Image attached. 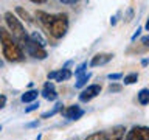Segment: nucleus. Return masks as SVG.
<instances>
[{"instance_id": "nucleus-1", "label": "nucleus", "mask_w": 149, "mask_h": 140, "mask_svg": "<svg viewBox=\"0 0 149 140\" xmlns=\"http://www.w3.org/2000/svg\"><path fill=\"white\" fill-rule=\"evenodd\" d=\"M36 19L45 28V31L53 37V39H62L68 31V14L67 13H56L50 14L47 11H36Z\"/></svg>"}, {"instance_id": "nucleus-2", "label": "nucleus", "mask_w": 149, "mask_h": 140, "mask_svg": "<svg viewBox=\"0 0 149 140\" xmlns=\"http://www.w3.org/2000/svg\"><path fill=\"white\" fill-rule=\"evenodd\" d=\"M0 44H2V53L8 62H22L25 59L23 48L17 44L5 27H0Z\"/></svg>"}, {"instance_id": "nucleus-3", "label": "nucleus", "mask_w": 149, "mask_h": 140, "mask_svg": "<svg viewBox=\"0 0 149 140\" xmlns=\"http://www.w3.org/2000/svg\"><path fill=\"white\" fill-rule=\"evenodd\" d=\"M3 20H5V23H6L8 33L14 37V39H16L17 44L22 47L23 42H25V39L28 37V33L25 31L23 23L17 19L16 14H13V11H6V13H5L3 14Z\"/></svg>"}, {"instance_id": "nucleus-4", "label": "nucleus", "mask_w": 149, "mask_h": 140, "mask_svg": "<svg viewBox=\"0 0 149 140\" xmlns=\"http://www.w3.org/2000/svg\"><path fill=\"white\" fill-rule=\"evenodd\" d=\"M22 48H25V51L28 53V56H31V58L34 59H39V61H44L47 56H48V53H47L45 47H42L39 44H36L34 41L30 39V36L25 39V42H23Z\"/></svg>"}, {"instance_id": "nucleus-5", "label": "nucleus", "mask_w": 149, "mask_h": 140, "mask_svg": "<svg viewBox=\"0 0 149 140\" xmlns=\"http://www.w3.org/2000/svg\"><path fill=\"white\" fill-rule=\"evenodd\" d=\"M123 140H149V129L148 126H132Z\"/></svg>"}, {"instance_id": "nucleus-6", "label": "nucleus", "mask_w": 149, "mask_h": 140, "mask_svg": "<svg viewBox=\"0 0 149 140\" xmlns=\"http://www.w3.org/2000/svg\"><path fill=\"white\" fill-rule=\"evenodd\" d=\"M101 93V86L100 84H90V86H86L79 93V101L81 103H88L92 101L93 98H96Z\"/></svg>"}, {"instance_id": "nucleus-7", "label": "nucleus", "mask_w": 149, "mask_h": 140, "mask_svg": "<svg viewBox=\"0 0 149 140\" xmlns=\"http://www.w3.org/2000/svg\"><path fill=\"white\" fill-rule=\"evenodd\" d=\"M61 114L64 115V118L76 121V120H79L84 114H86V111H84L79 104H72V106H68V107H64V109L61 111Z\"/></svg>"}, {"instance_id": "nucleus-8", "label": "nucleus", "mask_w": 149, "mask_h": 140, "mask_svg": "<svg viewBox=\"0 0 149 140\" xmlns=\"http://www.w3.org/2000/svg\"><path fill=\"white\" fill-rule=\"evenodd\" d=\"M73 76V72L70 69H59V70H53V72H48L47 78L48 81H58V83H62V81H67Z\"/></svg>"}, {"instance_id": "nucleus-9", "label": "nucleus", "mask_w": 149, "mask_h": 140, "mask_svg": "<svg viewBox=\"0 0 149 140\" xmlns=\"http://www.w3.org/2000/svg\"><path fill=\"white\" fill-rule=\"evenodd\" d=\"M113 53H96L93 58L90 59V62L88 65L90 67H98V65H106L107 62H110L112 59H113Z\"/></svg>"}, {"instance_id": "nucleus-10", "label": "nucleus", "mask_w": 149, "mask_h": 140, "mask_svg": "<svg viewBox=\"0 0 149 140\" xmlns=\"http://www.w3.org/2000/svg\"><path fill=\"white\" fill-rule=\"evenodd\" d=\"M39 93H42V97L48 101H56V98H58V92L54 89V83H51V81H47L44 84L42 92H39Z\"/></svg>"}, {"instance_id": "nucleus-11", "label": "nucleus", "mask_w": 149, "mask_h": 140, "mask_svg": "<svg viewBox=\"0 0 149 140\" xmlns=\"http://www.w3.org/2000/svg\"><path fill=\"white\" fill-rule=\"evenodd\" d=\"M126 135L124 126H115L110 131H106V140H123Z\"/></svg>"}, {"instance_id": "nucleus-12", "label": "nucleus", "mask_w": 149, "mask_h": 140, "mask_svg": "<svg viewBox=\"0 0 149 140\" xmlns=\"http://www.w3.org/2000/svg\"><path fill=\"white\" fill-rule=\"evenodd\" d=\"M16 14L19 16L17 19H19L20 22L23 20V22L30 23V25H31V23H34V19H33V16H31V14L26 11L25 8H22V6H16Z\"/></svg>"}, {"instance_id": "nucleus-13", "label": "nucleus", "mask_w": 149, "mask_h": 140, "mask_svg": "<svg viewBox=\"0 0 149 140\" xmlns=\"http://www.w3.org/2000/svg\"><path fill=\"white\" fill-rule=\"evenodd\" d=\"M37 97H39V90H37V89H30V90H26L25 93H22L20 101L22 103H33V101L37 100Z\"/></svg>"}, {"instance_id": "nucleus-14", "label": "nucleus", "mask_w": 149, "mask_h": 140, "mask_svg": "<svg viewBox=\"0 0 149 140\" xmlns=\"http://www.w3.org/2000/svg\"><path fill=\"white\" fill-rule=\"evenodd\" d=\"M62 109H64V104H62L61 101H58V103H56V104H54L53 107H51V109H48L47 112H44V114L40 115V118H42V120H45V118H50V117L56 115L58 112H61Z\"/></svg>"}, {"instance_id": "nucleus-15", "label": "nucleus", "mask_w": 149, "mask_h": 140, "mask_svg": "<svg viewBox=\"0 0 149 140\" xmlns=\"http://www.w3.org/2000/svg\"><path fill=\"white\" fill-rule=\"evenodd\" d=\"M90 78H92V73H90V72H88V73L86 72V73L79 75V76H76V83H74V87H76V89H81V90H82V89L87 86V81H88Z\"/></svg>"}, {"instance_id": "nucleus-16", "label": "nucleus", "mask_w": 149, "mask_h": 140, "mask_svg": "<svg viewBox=\"0 0 149 140\" xmlns=\"http://www.w3.org/2000/svg\"><path fill=\"white\" fill-rule=\"evenodd\" d=\"M137 100H138V103H140L141 106L149 104V89H148V87L141 89V90L137 93Z\"/></svg>"}, {"instance_id": "nucleus-17", "label": "nucleus", "mask_w": 149, "mask_h": 140, "mask_svg": "<svg viewBox=\"0 0 149 140\" xmlns=\"http://www.w3.org/2000/svg\"><path fill=\"white\" fill-rule=\"evenodd\" d=\"M28 36H30V39H31V41H34L36 44H39V45H42V47H45V45H47V41H45V37L42 36L39 31H31Z\"/></svg>"}, {"instance_id": "nucleus-18", "label": "nucleus", "mask_w": 149, "mask_h": 140, "mask_svg": "<svg viewBox=\"0 0 149 140\" xmlns=\"http://www.w3.org/2000/svg\"><path fill=\"white\" fill-rule=\"evenodd\" d=\"M137 81H138V73H129V75H126L124 79H123L124 86H130V84H135Z\"/></svg>"}, {"instance_id": "nucleus-19", "label": "nucleus", "mask_w": 149, "mask_h": 140, "mask_svg": "<svg viewBox=\"0 0 149 140\" xmlns=\"http://www.w3.org/2000/svg\"><path fill=\"white\" fill-rule=\"evenodd\" d=\"M87 65H88V62L87 61H84V62H81L76 67V70H74V76H79V75H82V73H86V69H87Z\"/></svg>"}, {"instance_id": "nucleus-20", "label": "nucleus", "mask_w": 149, "mask_h": 140, "mask_svg": "<svg viewBox=\"0 0 149 140\" xmlns=\"http://www.w3.org/2000/svg\"><path fill=\"white\" fill-rule=\"evenodd\" d=\"M110 93H116V92H121L123 90V84H118V83H112L110 86H109V89H107Z\"/></svg>"}, {"instance_id": "nucleus-21", "label": "nucleus", "mask_w": 149, "mask_h": 140, "mask_svg": "<svg viewBox=\"0 0 149 140\" xmlns=\"http://www.w3.org/2000/svg\"><path fill=\"white\" fill-rule=\"evenodd\" d=\"M39 101H33V103H30V106L28 107H25V114H31V112H34V111H37L39 109Z\"/></svg>"}, {"instance_id": "nucleus-22", "label": "nucleus", "mask_w": 149, "mask_h": 140, "mask_svg": "<svg viewBox=\"0 0 149 140\" xmlns=\"http://www.w3.org/2000/svg\"><path fill=\"white\" fill-rule=\"evenodd\" d=\"M123 78V73H109L107 75V79L110 81H116V79H121Z\"/></svg>"}, {"instance_id": "nucleus-23", "label": "nucleus", "mask_w": 149, "mask_h": 140, "mask_svg": "<svg viewBox=\"0 0 149 140\" xmlns=\"http://www.w3.org/2000/svg\"><path fill=\"white\" fill-rule=\"evenodd\" d=\"M141 31H143V28L138 27L137 31H135L134 34H132V37H130V42H135V41H137V37H140V34H141Z\"/></svg>"}, {"instance_id": "nucleus-24", "label": "nucleus", "mask_w": 149, "mask_h": 140, "mask_svg": "<svg viewBox=\"0 0 149 140\" xmlns=\"http://www.w3.org/2000/svg\"><path fill=\"white\" fill-rule=\"evenodd\" d=\"M5 106H6V97H5V95H0V111H2Z\"/></svg>"}, {"instance_id": "nucleus-25", "label": "nucleus", "mask_w": 149, "mask_h": 140, "mask_svg": "<svg viewBox=\"0 0 149 140\" xmlns=\"http://www.w3.org/2000/svg\"><path fill=\"white\" fill-rule=\"evenodd\" d=\"M148 42H149V37H148V36H143V37H141V45L144 47V48H148V45H149Z\"/></svg>"}, {"instance_id": "nucleus-26", "label": "nucleus", "mask_w": 149, "mask_h": 140, "mask_svg": "<svg viewBox=\"0 0 149 140\" xmlns=\"http://www.w3.org/2000/svg\"><path fill=\"white\" fill-rule=\"evenodd\" d=\"M36 126H39V120H34V121H31V123H26V128H36Z\"/></svg>"}, {"instance_id": "nucleus-27", "label": "nucleus", "mask_w": 149, "mask_h": 140, "mask_svg": "<svg viewBox=\"0 0 149 140\" xmlns=\"http://www.w3.org/2000/svg\"><path fill=\"white\" fill-rule=\"evenodd\" d=\"M61 3L62 5H76L78 2L76 0H61Z\"/></svg>"}, {"instance_id": "nucleus-28", "label": "nucleus", "mask_w": 149, "mask_h": 140, "mask_svg": "<svg viewBox=\"0 0 149 140\" xmlns=\"http://www.w3.org/2000/svg\"><path fill=\"white\" fill-rule=\"evenodd\" d=\"M134 16V11H132V8H129V11H127V16H126V22H129L130 19H132Z\"/></svg>"}, {"instance_id": "nucleus-29", "label": "nucleus", "mask_w": 149, "mask_h": 140, "mask_svg": "<svg viewBox=\"0 0 149 140\" xmlns=\"http://www.w3.org/2000/svg\"><path fill=\"white\" fill-rule=\"evenodd\" d=\"M34 5H42V3H47V0H33Z\"/></svg>"}, {"instance_id": "nucleus-30", "label": "nucleus", "mask_w": 149, "mask_h": 140, "mask_svg": "<svg viewBox=\"0 0 149 140\" xmlns=\"http://www.w3.org/2000/svg\"><path fill=\"white\" fill-rule=\"evenodd\" d=\"M148 64H149V61H148L146 58H144V59H141V65H143V67H146Z\"/></svg>"}, {"instance_id": "nucleus-31", "label": "nucleus", "mask_w": 149, "mask_h": 140, "mask_svg": "<svg viewBox=\"0 0 149 140\" xmlns=\"http://www.w3.org/2000/svg\"><path fill=\"white\" fill-rule=\"evenodd\" d=\"M110 23H112V25H115V23H116V16H113L110 19Z\"/></svg>"}, {"instance_id": "nucleus-32", "label": "nucleus", "mask_w": 149, "mask_h": 140, "mask_svg": "<svg viewBox=\"0 0 149 140\" xmlns=\"http://www.w3.org/2000/svg\"><path fill=\"white\" fill-rule=\"evenodd\" d=\"M0 67H3V61L2 59H0Z\"/></svg>"}, {"instance_id": "nucleus-33", "label": "nucleus", "mask_w": 149, "mask_h": 140, "mask_svg": "<svg viewBox=\"0 0 149 140\" xmlns=\"http://www.w3.org/2000/svg\"><path fill=\"white\" fill-rule=\"evenodd\" d=\"M0 131H2V125H0Z\"/></svg>"}]
</instances>
